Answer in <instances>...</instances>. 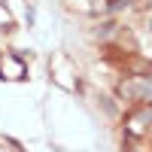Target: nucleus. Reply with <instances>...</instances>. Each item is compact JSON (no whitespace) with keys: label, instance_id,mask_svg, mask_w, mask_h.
<instances>
[{"label":"nucleus","instance_id":"obj_1","mask_svg":"<svg viewBox=\"0 0 152 152\" xmlns=\"http://www.w3.org/2000/svg\"><path fill=\"white\" fill-rule=\"evenodd\" d=\"M119 97L122 100H134V104H149L152 100V76H128L125 82H119Z\"/></svg>","mask_w":152,"mask_h":152},{"label":"nucleus","instance_id":"obj_2","mask_svg":"<svg viewBox=\"0 0 152 152\" xmlns=\"http://www.w3.org/2000/svg\"><path fill=\"white\" fill-rule=\"evenodd\" d=\"M24 76H28V64L21 55L6 52L0 58V79H24Z\"/></svg>","mask_w":152,"mask_h":152},{"label":"nucleus","instance_id":"obj_3","mask_svg":"<svg viewBox=\"0 0 152 152\" xmlns=\"http://www.w3.org/2000/svg\"><path fill=\"white\" fill-rule=\"evenodd\" d=\"M122 67L128 76H137V79H143V76H152V61L149 58H140V55H125Z\"/></svg>","mask_w":152,"mask_h":152},{"label":"nucleus","instance_id":"obj_4","mask_svg":"<svg viewBox=\"0 0 152 152\" xmlns=\"http://www.w3.org/2000/svg\"><path fill=\"white\" fill-rule=\"evenodd\" d=\"M113 34H116V24H113V21H104V24L97 28V37H100V40H110Z\"/></svg>","mask_w":152,"mask_h":152},{"label":"nucleus","instance_id":"obj_5","mask_svg":"<svg viewBox=\"0 0 152 152\" xmlns=\"http://www.w3.org/2000/svg\"><path fill=\"white\" fill-rule=\"evenodd\" d=\"M131 0H110V9H122V6H128Z\"/></svg>","mask_w":152,"mask_h":152}]
</instances>
